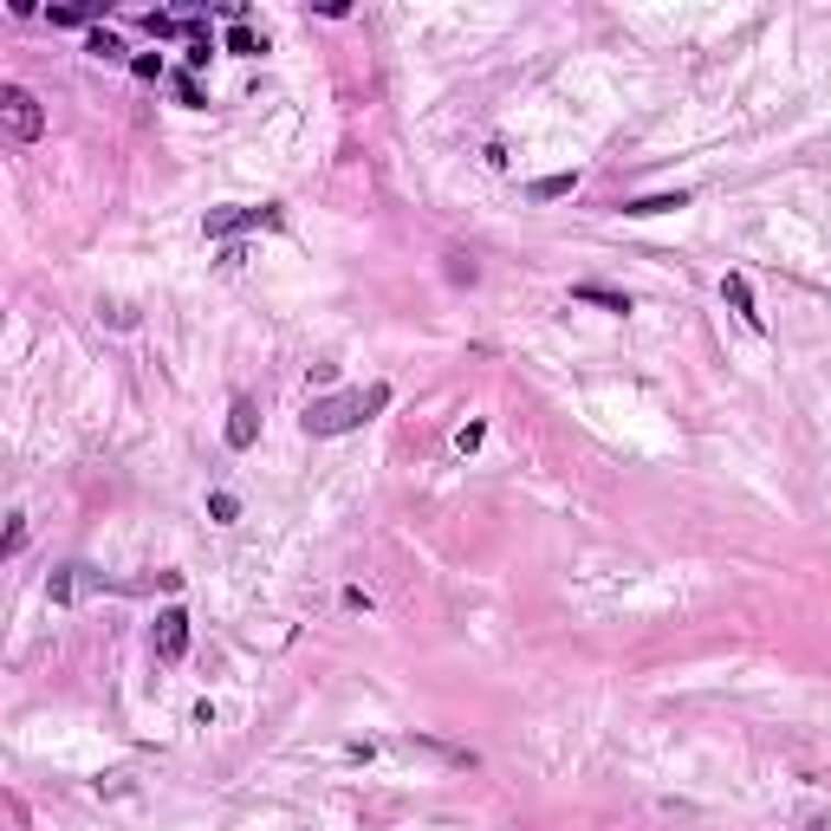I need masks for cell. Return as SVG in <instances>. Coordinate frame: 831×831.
Segmentation results:
<instances>
[{
  "instance_id": "6da1fadb",
  "label": "cell",
  "mask_w": 831,
  "mask_h": 831,
  "mask_svg": "<svg viewBox=\"0 0 831 831\" xmlns=\"http://www.w3.org/2000/svg\"><path fill=\"white\" fill-rule=\"evenodd\" d=\"M377 410H390V384H370V390H339V397H319L306 403V435H351L357 422H370Z\"/></svg>"
},
{
  "instance_id": "7a4b0ae2",
  "label": "cell",
  "mask_w": 831,
  "mask_h": 831,
  "mask_svg": "<svg viewBox=\"0 0 831 831\" xmlns=\"http://www.w3.org/2000/svg\"><path fill=\"white\" fill-rule=\"evenodd\" d=\"M0 118H7L13 143H40L46 137V111H40V98H33L26 85H7V91H0Z\"/></svg>"
},
{
  "instance_id": "3957f363",
  "label": "cell",
  "mask_w": 831,
  "mask_h": 831,
  "mask_svg": "<svg viewBox=\"0 0 831 831\" xmlns=\"http://www.w3.org/2000/svg\"><path fill=\"white\" fill-rule=\"evenodd\" d=\"M286 214H279L274 202L267 208H208V221H202V234L208 241H234V234H247V228H279Z\"/></svg>"
},
{
  "instance_id": "277c9868",
  "label": "cell",
  "mask_w": 831,
  "mask_h": 831,
  "mask_svg": "<svg viewBox=\"0 0 831 831\" xmlns=\"http://www.w3.org/2000/svg\"><path fill=\"white\" fill-rule=\"evenodd\" d=\"M149 650H156V663H182V656H189V611H182V605L156 611V630H149Z\"/></svg>"
},
{
  "instance_id": "5b68a950",
  "label": "cell",
  "mask_w": 831,
  "mask_h": 831,
  "mask_svg": "<svg viewBox=\"0 0 831 831\" xmlns=\"http://www.w3.org/2000/svg\"><path fill=\"white\" fill-rule=\"evenodd\" d=\"M721 299L741 312V325H747V332H766V312L754 306V286H747V274H728V279H721Z\"/></svg>"
},
{
  "instance_id": "8992f818",
  "label": "cell",
  "mask_w": 831,
  "mask_h": 831,
  "mask_svg": "<svg viewBox=\"0 0 831 831\" xmlns=\"http://www.w3.org/2000/svg\"><path fill=\"white\" fill-rule=\"evenodd\" d=\"M254 435H261V410H254L247 397H234V403H228V448L241 455V448H254Z\"/></svg>"
},
{
  "instance_id": "52a82bcc",
  "label": "cell",
  "mask_w": 831,
  "mask_h": 831,
  "mask_svg": "<svg viewBox=\"0 0 831 831\" xmlns=\"http://www.w3.org/2000/svg\"><path fill=\"white\" fill-rule=\"evenodd\" d=\"M403 747H422V754H435V761H448V766H481L475 747H455V741H435V734H403Z\"/></svg>"
},
{
  "instance_id": "ba28073f",
  "label": "cell",
  "mask_w": 831,
  "mask_h": 831,
  "mask_svg": "<svg viewBox=\"0 0 831 831\" xmlns=\"http://www.w3.org/2000/svg\"><path fill=\"white\" fill-rule=\"evenodd\" d=\"M221 53H241V59H261V53H267V33H254L247 20H228V33H221Z\"/></svg>"
},
{
  "instance_id": "9c48e42d",
  "label": "cell",
  "mask_w": 831,
  "mask_h": 831,
  "mask_svg": "<svg viewBox=\"0 0 831 831\" xmlns=\"http://www.w3.org/2000/svg\"><path fill=\"white\" fill-rule=\"evenodd\" d=\"M46 20H53V26H91V33H98V20H104V0H85V7H53Z\"/></svg>"
},
{
  "instance_id": "30bf717a",
  "label": "cell",
  "mask_w": 831,
  "mask_h": 831,
  "mask_svg": "<svg viewBox=\"0 0 831 831\" xmlns=\"http://www.w3.org/2000/svg\"><path fill=\"white\" fill-rule=\"evenodd\" d=\"M572 299H585V306H605V312H630V292H611V286H598V279L572 286Z\"/></svg>"
},
{
  "instance_id": "8fae6325",
  "label": "cell",
  "mask_w": 831,
  "mask_h": 831,
  "mask_svg": "<svg viewBox=\"0 0 831 831\" xmlns=\"http://www.w3.org/2000/svg\"><path fill=\"white\" fill-rule=\"evenodd\" d=\"M572 189H578V169H558V176H540L527 196H533V202H565Z\"/></svg>"
},
{
  "instance_id": "7c38bea8",
  "label": "cell",
  "mask_w": 831,
  "mask_h": 831,
  "mask_svg": "<svg viewBox=\"0 0 831 831\" xmlns=\"http://www.w3.org/2000/svg\"><path fill=\"white\" fill-rule=\"evenodd\" d=\"M669 208H689V196H683V189H676V196H636V202H623V214L643 221V214H669Z\"/></svg>"
},
{
  "instance_id": "4fadbf2b",
  "label": "cell",
  "mask_w": 831,
  "mask_h": 831,
  "mask_svg": "<svg viewBox=\"0 0 831 831\" xmlns=\"http://www.w3.org/2000/svg\"><path fill=\"white\" fill-rule=\"evenodd\" d=\"M143 33H149V40H176V33L189 40V20H176V13H143Z\"/></svg>"
},
{
  "instance_id": "5bb4252c",
  "label": "cell",
  "mask_w": 831,
  "mask_h": 831,
  "mask_svg": "<svg viewBox=\"0 0 831 831\" xmlns=\"http://www.w3.org/2000/svg\"><path fill=\"white\" fill-rule=\"evenodd\" d=\"M85 53H91V59H124V40H118L111 26H98V33H85Z\"/></svg>"
},
{
  "instance_id": "9a60e30c",
  "label": "cell",
  "mask_w": 831,
  "mask_h": 831,
  "mask_svg": "<svg viewBox=\"0 0 831 831\" xmlns=\"http://www.w3.org/2000/svg\"><path fill=\"white\" fill-rule=\"evenodd\" d=\"M208 520H221V527H234V520H241V500H234L228 487H214V494H208Z\"/></svg>"
},
{
  "instance_id": "2e32d148",
  "label": "cell",
  "mask_w": 831,
  "mask_h": 831,
  "mask_svg": "<svg viewBox=\"0 0 831 831\" xmlns=\"http://www.w3.org/2000/svg\"><path fill=\"white\" fill-rule=\"evenodd\" d=\"M169 85H176V98H182L189 111H202V104H208V91H202V78H196V71H176Z\"/></svg>"
},
{
  "instance_id": "e0dca14e",
  "label": "cell",
  "mask_w": 831,
  "mask_h": 831,
  "mask_svg": "<svg viewBox=\"0 0 831 831\" xmlns=\"http://www.w3.org/2000/svg\"><path fill=\"white\" fill-rule=\"evenodd\" d=\"M487 442V422L481 416H475V422H462V429H455V455H475V448H481Z\"/></svg>"
},
{
  "instance_id": "ac0fdd59",
  "label": "cell",
  "mask_w": 831,
  "mask_h": 831,
  "mask_svg": "<svg viewBox=\"0 0 831 831\" xmlns=\"http://www.w3.org/2000/svg\"><path fill=\"white\" fill-rule=\"evenodd\" d=\"M26 553V513H7V558Z\"/></svg>"
},
{
  "instance_id": "d6986e66",
  "label": "cell",
  "mask_w": 831,
  "mask_h": 831,
  "mask_svg": "<svg viewBox=\"0 0 831 831\" xmlns=\"http://www.w3.org/2000/svg\"><path fill=\"white\" fill-rule=\"evenodd\" d=\"M448 279H455V286H475V261H468V254H448Z\"/></svg>"
},
{
  "instance_id": "ffe728a7",
  "label": "cell",
  "mask_w": 831,
  "mask_h": 831,
  "mask_svg": "<svg viewBox=\"0 0 831 831\" xmlns=\"http://www.w3.org/2000/svg\"><path fill=\"white\" fill-rule=\"evenodd\" d=\"M208 59H214V33L208 40H189V71H202Z\"/></svg>"
},
{
  "instance_id": "44dd1931",
  "label": "cell",
  "mask_w": 831,
  "mask_h": 831,
  "mask_svg": "<svg viewBox=\"0 0 831 831\" xmlns=\"http://www.w3.org/2000/svg\"><path fill=\"white\" fill-rule=\"evenodd\" d=\"M131 71H137V78H163V53H137Z\"/></svg>"
},
{
  "instance_id": "7402d4cb",
  "label": "cell",
  "mask_w": 831,
  "mask_h": 831,
  "mask_svg": "<svg viewBox=\"0 0 831 831\" xmlns=\"http://www.w3.org/2000/svg\"><path fill=\"white\" fill-rule=\"evenodd\" d=\"M104 319H111L118 332H131V325H137V306H104Z\"/></svg>"
},
{
  "instance_id": "603a6c76",
  "label": "cell",
  "mask_w": 831,
  "mask_h": 831,
  "mask_svg": "<svg viewBox=\"0 0 831 831\" xmlns=\"http://www.w3.org/2000/svg\"><path fill=\"white\" fill-rule=\"evenodd\" d=\"M345 611H370V591L364 585H345Z\"/></svg>"
}]
</instances>
